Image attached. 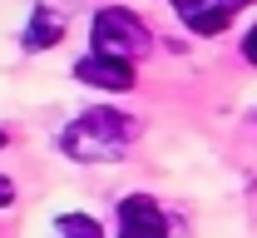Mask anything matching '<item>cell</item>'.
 <instances>
[{"instance_id":"10","label":"cell","mask_w":257,"mask_h":238,"mask_svg":"<svg viewBox=\"0 0 257 238\" xmlns=\"http://www.w3.org/2000/svg\"><path fill=\"white\" fill-rule=\"evenodd\" d=\"M119 238H128V233H119Z\"/></svg>"},{"instance_id":"6","label":"cell","mask_w":257,"mask_h":238,"mask_svg":"<svg viewBox=\"0 0 257 238\" xmlns=\"http://www.w3.org/2000/svg\"><path fill=\"white\" fill-rule=\"evenodd\" d=\"M64 40V20L55 15V10H35L30 15V25H25V50H50V45H60Z\"/></svg>"},{"instance_id":"3","label":"cell","mask_w":257,"mask_h":238,"mask_svg":"<svg viewBox=\"0 0 257 238\" xmlns=\"http://www.w3.org/2000/svg\"><path fill=\"white\" fill-rule=\"evenodd\" d=\"M178 5V20L198 35H218L227 30V20L237 15V5H247V0H173Z\"/></svg>"},{"instance_id":"8","label":"cell","mask_w":257,"mask_h":238,"mask_svg":"<svg viewBox=\"0 0 257 238\" xmlns=\"http://www.w3.org/2000/svg\"><path fill=\"white\" fill-rule=\"evenodd\" d=\"M242 55H247V60H252V65H257V25H252V30H247V35H242Z\"/></svg>"},{"instance_id":"2","label":"cell","mask_w":257,"mask_h":238,"mask_svg":"<svg viewBox=\"0 0 257 238\" xmlns=\"http://www.w3.org/2000/svg\"><path fill=\"white\" fill-rule=\"evenodd\" d=\"M89 35H94V55L128 60V65H134V55H144V50H149V30H144V20H139L134 10H124V5L99 10Z\"/></svg>"},{"instance_id":"1","label":"cell","mask_w":257,"mask_h":238,"mask_svg":"<svg viewBox=\"0 0 257 238\" xmlns=\"http://www.w3.org/2000/svg\"><path fill=\"white\" fill-rule=\"evenodd\" d=\"M128 139H134V119H124L119 109H89L60 134V144L69 159H119Z\"/></svg>"},{"instance_id":"9","label":"cell","mask_w":257,"mask_h":238,"mask_svg":"<svg viewBox=\"0 0 257 238\" xmlns=\"http://www.w3.org/2000/svg\"><path fill=\"white\" fill-rule=\"evenodd\" d=\"M10 199H15V184H10V179H0V204H10Z\"/></svg>"},{"instance_id":"4","label":"cell","mask_w":257,"mask_h":238,"mask_svg":"<svg viewBox=\"0 0 257 238\" xmlns=\"http://www.w3.org/2000/svg\"><path fill=\"white\" fill-rule=\"evenodd\" d=\"M119 233H128V238H168V223H163L159 204L149 194H134V199L119 204Z\"/></svg>"},{"instance_id":"7","label":"cell","mask_w":257,"mask_h":238,"mask_svg":"<svg viewBox=\"0 0 257 238\" xmlns=\"http://www.w3.org/2000/svg\"><path fill=\"white\" fill-rule=\"evenodd\" d=\"M60 238H104V228H99L89 213H60Z\"/></svg>"},{"instance_id":"5","label":"cell","mask_w":257,"mask_h":238,"mask_svg":"<svg viewBox=\"0 0 257 238\" xmlns=\"http://www.w3.org/2000/svg\"><path fill=\"white\" fill-rule=\"evenodd\" d=\"M79 85H99V90H134V65L128 60H109V55H84L74 65Z\"/></svg>"}]
</instances>
